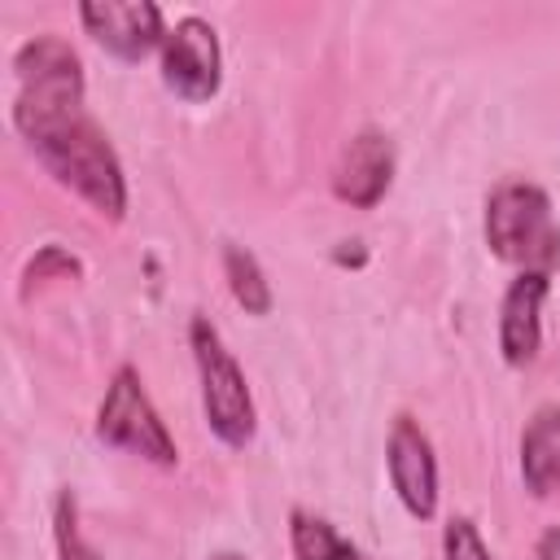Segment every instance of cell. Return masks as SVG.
<instances>
[{
  "mask_svg": "<svg viewBox=\"0 0 560 560\" xmlns=\"http://www.w3.org/2000/svg\"><path fill=\"white\" fill-rule=\"evenodd\" d=\"M52 542H57V560H105L79 529V499L74 490H61L52 503Z\"/></svg>",
  "mask_w": 560,
  "mask_h": 560,
  "instance_id": "obj_13",
  "label": "cell"
},
{
  "mask_svg": "<svg viewBox=\"0 0 560 560\" xmlns=\"http://www.w3.org/2000/svg\"><path fill=\"white\" fill-rule=\"evenodd\" d=\"M521 481L534 499L560 490V402L534 407L521 429Z\"/></svg>",
  "mask_w": 560,
  "mask_h": 560,
  "instance_id": "obj_10",
  "label": "cell"
},
{
  "mask_svg": "<svg viewBox=\"0 0 560 560\" xmlns=\"http://www.w3.org/2000/svg\"><path fill=\"white\" fill-rule=\"evenodd\" d=\"M289 547H293V560H372L306 508L289 512Z\"/></svg>",
  "mask_w": 560,
  "mask_h": 560,
  "instance_id": "obj_11",
  "label": "cell"
},
{
  "mask_svg": "<svg viewBox=\"0 0 560 560\" xmlns=\"http://www.w3.org/2000/svg\"><path fill=\"white\" fill-rule=\"evenodd\" d=\"M188 350H192V363H197L201 411H206L210 433L228 451H245L254 442V429H258L254 394H249V381H245L236 354L223 346L219 328L210 324V315L188 319Z\"/></svg>",
  "mask_w": 560,
  "mask_h": 560,
  "instance_id": "obj_3",
  "label": "cell"
},
{
  "mask_svg": "<svg viewBox=\"0 0 560 560\" xmlns=\"http://www.w3.org/2000/svg\"><path fill=\"white\" fill-rule=\"evenodd\" d=\"M385 468H389V486L398 503L407 508V516L433 521L438 516V455L416 416H394L389 438H385Z\"/></svg>",
  "mask_w": 560,
  "mask_h": 560,
  "instance_id": "obj_7",
  "label": "cell"
},
{
  "mask_svg": "<svg viewBox=\"0 0 560 560\" xmlns=\"http://www.w3.org/2000/svg\"><path fill=\"white\" fill-rule=\"evenodd\" d=\"M442 560H494L472 516H451L442 525Z\"/></svg>",
  "mask_w": 560,
  "mask_h": 560,
  "instance_id": "obj_15",
  "label": "cell"
},
{
  "mask_svg": "<svg viewBox=\"0 0 560 560\" xmlns=\"http://www.w3.org/2000/svg\"><path fill=\"white\" fill-rule=\"evenodd\" d=\"M551 293L547 271H516L499 302V354L508 368H529L542 350V302Z\"/></svg>",
  "mask_w": 560,
  "mask_h": 560,
  "instance_id": "obj_9",
  "label": "cell"
},
{
  "mask_svg": "<svg viewBox=\"0 0 560 560\" xmlns=\"http://www.w3.org/2000/svg\"><path fill=\"white\" fill-rule=\"evenodd\" d=\"M486 245L499 262L516 271H556L560 267V223L551 192L534 179H503L486 197Z\"/></svg>",
  "mask_w": 560,
  "mask_h": 560,
  "instance_id": "obj_2",
  "label": "cell"
},
{
  "mask_svg": "<svg viewBox=\"0 0 560 560\" xmlns=\"http://www.w3.org/2000/svg\"><path fill=\"white\" fill-rule=\"evenodd\" d=\"M48 280H83V262L79 254H70L66 245H39L35 258L22 271V302H31V293Z\"/></svg>",
  "mask_w": 560,
  "mask_h": 560,
  "instance_id": "obj_14",
  "label": "cell"
},
{
  "mask_svg": "<svg viewBox=\"0 0 560 560\" xmlns=\"http://www.w3.org/2000/svg\"><path fill=\"white\" fill-rule=\"evenodd\" d=\"M223 280H228V289L245 315H271V306H276L271 280L245 245H223Z\"/></svg>",
  "mask_w": 560,
  "mask_h": 560,
  "instance_id": "obj_12",
  "label": "cell"
},
{
  "mask_svg": "<svg viewBox=\"0 0 560 560\" xmlns=\"http://www.w3.org/2000/svg\"><path fill=\"white\" fill-rule=\"evenodd\" d=\"M389 184H394V140L376 127L354 131L346 140V149L337 153L332 197L354 206V210H372V206H381Z\"/></svg>",
  "mask_w": 560,
  "mask_h": 560,
  "instance_id": "obj_8",
  "label": "cell"
},
{
  "mask_svg": "<svg viewBox=\"0 0 560 560\" xmlns=\"http://www.w3.org/2000/svg\"><path fill=\"white\" fill-rule=\"evenodd\" d=\"M162 83L166 92H175L179 101L188 105H201V101H214L219 88H223V48H219V31L188 13L179 18L166 39H162Z\"/></svg>",
  "mask_w": 560,
  "mask_h": 560,
  "instance_id": "obj_5",
  "label": "cell"
},
{
  "mask_svg": "<svg viewBox=\"0 0 560 560\" xmlns=\"http://www.w3.org/2000/svg\"><path fill=\"white\" fill-rule=\"evenodd\" d=\"M79 22L118 61H144L149 52H162L171 31L153 0H83Z\"/></svg>",
  "mask_w": 560,
  "mask_h": 560,
  "instance_id": "obj_6",
  "label": "cell"
},
{
  "mask_svg": "<svg viewBox=\"0 0 560 560\" xmlns=\"http://www.w3.org/2000/svg\"><path fill=\"white\" fill-rule=\"evenodd\" d=\"M210 560H245V556H236V551H219V556H210Z\"/></svg>",
  "mask_w": 560,
  "mask_h": 560,
  "instance_id": "obj_18",
  "label": "cell"
},
{
  "mask_svg": "<svg viewBox=\"0 0 560 560\" xmlns=\"http://www.w3.org/2000/svg\"><path fill=\"white\" fill-rule=\"evenodd\" d=\"M332 262H337V267H363V262H368L363 241H341V245L332 249Z\"/></svg>",
  "mask_w": 560,
  "mask_h": 560,
  "instance_id": "obj_16",
  "label": "cell"
},
{
  "mask_svg": "<svg viewBox=\"0 0 560 560\" xmlns=\"http://www.w3.org/2000/svg\"><path fill=\"white\" fill-rule=\"evenodd\" d=\"M18 136L35 153V162L74 197H83L101 219L118 223L127 214V175L122 162L88 114L83 101H13L9 109Z\"/></svg>",
  "mask_w": 560,
  "mask_h": 560,
  "instance_id": "obj_1",
  "label": "cell"
},
{
  "mask_svg": "<svg viewBox=\"0 0 560 560\" xmlns=\"http://www.w3.org/2000/svg\"><path fill=\"white\" fill-rule=\"evenodd\" d=\"M560 547V529H547L542 542H538V560H551V551Z\"/></svg>",
  "mask_w": 560,
  "mask_h": 560,
  "instance_id": "obj_17",
  "label": "cell"
},
{
  "mask_svg": "<svg viewBox=\"0 0 560 560\" xmlns=\"http://www.w3.org/2000/svg\"><path fill=\"white\" fill-rule=\"evenodd\" d=\"M96 438L105 446L140 455L144 464H158V468H175L179 464V446H175L162 411L153 407L140 372L131 363L114 368V376L105 385V398L96 407Z\"/></svg>",
  "mask_w": 560,
  "mask_h": 560,
  "instance_id": "obj_4",
  "label": "cell"
}]
</instances>
